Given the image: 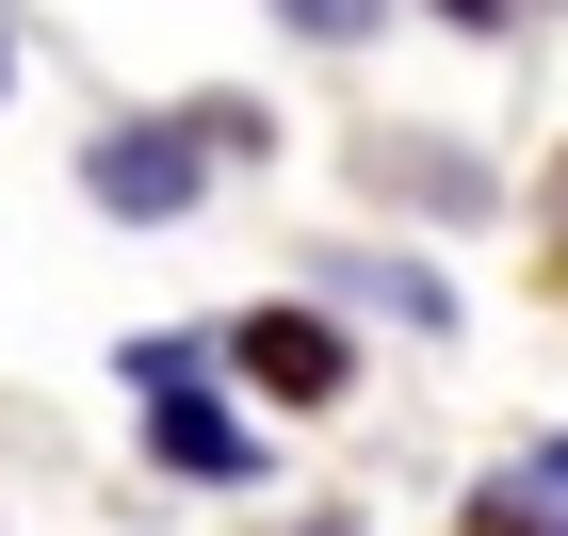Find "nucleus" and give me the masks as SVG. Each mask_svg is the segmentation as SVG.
<instances>
[{"label": "nucleus", "mask_w": 568, "mask_h": 536, "mask_svg": "<svg viewBox=\"0 0 568 536\" xmlns=\"http://www.w3.org/2000/svg\"><path fill=\"white\" fill-rule=\"evenodd\" d=\"M438 17H471V33H504V0H438Z\"/></svg>", "instance_id": "nucleus-7"}, {"label": "nucleus", "mask_w": 568, "mask_h": 536, "mask_svg": "<svg viewBox=\"0 0 568 536\" xmlns=\"http://www.w3.org/2000/svg\"><path fill=\"white\" fill-rule=\"evenodd\" d=\"M227 357H244L276 406H342V374H357V342H342L325 310H244V325H227Z\"/></svg>", "instance_id": "nucleus-2"}, {"label": "nucleus", "mask_w": 568, "mask_h": 536, "mask_svg": "<svg viewBox=\"0 0 568 536\" xmlns=\"http://www.w3.org/2000/svg\"><path fill=\"white\" fill-rule=\"evenodd\" d=\"M146 455L195 472V488H244V472H261V423H227L212 391H179V406H146Z\"/></svg>", "instance_id": "nucleus-3"}, {"label": "nucleus", "mask_w": 568, "mask_h": 536, "mask_svg": "<svg viewBox=\"0 0 568 536\" xmlns=\"http://www.w3.org/2000/svg\"><path fill=\"white\" fill-rule=\"evenodd\" d=\"M195 374H212V342H195V325H146V342H131V391H146V406H179Z\"/></svg>", "instance_id": "nucleus-5"}, {"label": "nucleus", "mask_w": 568, "mask_h": 536, "mask_svg": "<svg viewBox=\"0 0 568 536\" xmlns=\"http://www.w3.org/2000/svg\"><path fill=\"white\" fill-rule=\"evenodd\" d=\"M276 17H293L308 49H357V33H374V17H390V0H276Z\"/></svg>", "instance_id": "nucleus-6"}, {"label": "nucleus", "mask_w": 568, "mask_h": 536, "mask_svg": "<svg viewBox=\"0 0 568 536\" xmlns=\"http://www.w3.org/2000/svg\"><path fill=\"white\" fill-rule=\"evenodd\" d=\"M82 195H98L114 227H179L195 195H212V146H195V114H179V131H163V114H146V131H98V146H82Z\"/></svg>", "instance_id": "nucleus-1"}, {"label": "nucleus", "mask_w": 568, "mask_h": 536, "mask_svg": "<svg viewBox=\"0 0 568 536\" xmlns=\"http://www.w3.org/2000/svg\"><path fill=\"white\" fill-rule=\"evenodd\" d=\"M0 98H17V33H0Z\"/></svg>", "instance_id": "nucleus-8"}, {"label": "nucleus", "mask_w": 568, "mask_h": 536, "mask_svg": "<svg viewBox=\"0 0 568 536\" xmlns=\"http://www.w3.org/2000/svg\"><path fill=\"white\" fill-rule=\"evenodd\" d=\"M487 536H568V439H520V472H504Z\"/></svg>", "instance_id": "nucleus-4"}, {"label": "nucleus", "mask_w": 568, "mask_h": 536, "mask_svg": "<svg viewBox=\"0 0 568 536\" xmlns=\"http://www.w3.org/2000/svg\"><path fill=\"white\" fill-rule=\"evenodd\" d=\"M308 536H357V520H308Z\"/></svg>", "instance_id": "nucleus-9"}]
</instances>
